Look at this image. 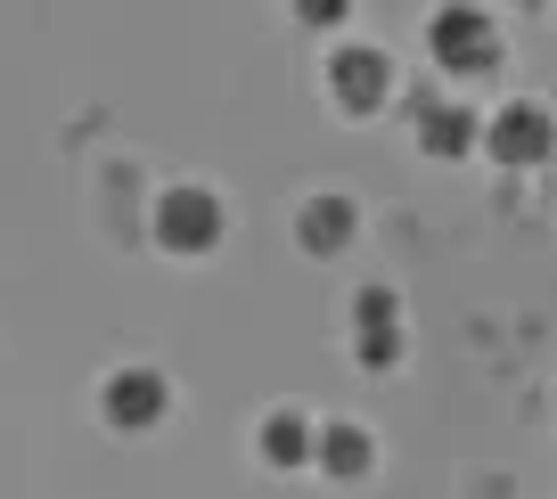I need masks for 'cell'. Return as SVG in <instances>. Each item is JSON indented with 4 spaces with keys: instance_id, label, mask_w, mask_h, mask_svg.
I'll use <instances>...</instances> for the list:
<instances>
[{
    "instance_id": "obj_1",
    "label": "cell",
    "mask_w": 557,
    "mask_h": 499,
    "mask_svg": "<svg viewBox=\"0 0 557 499\" xmlns=\"http://www.w3.org/2000/svg\"><path fill=\"white\" fill-rule=\"evenodd\" d=\"M107 410H115V417H157V410H164V385L132 369V377H115V385H107Z\"/></svg>"
},
{
    "instance_id": "obj_2",
    "label": "cell",
    "mask_w": 557,
    "mask_h": 499,
    "mask_svg": "<svg viewBox=\"0 0 557 499\" xmlns=\"http://www.w3.org/2000/svg\"><path fill=\"white\" fill-rule=\"evenodd\" d=\"M157 229H164V238H206V229H213V213L197 205V189H189V197H173V205L157 213Z\"/></svg>"
}]
</instances>
